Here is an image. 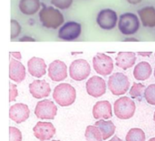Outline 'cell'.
<instances>
[{"mask_svg":"<svg viewBox=\"0 0 155 141\" xmlns=\"http://www.w3.org/2000/svg\"><path fill=\"white\" fill-rule=\"evenodd\" d=\"M124 41H138V39H136V38H132V37H130V38H125L124 39Z\"/></svg>","mask_w":155,"mask_h":141,"instance_id":"obj_36","label":"cell"},{"mask_svg":"<svg viewBox=\"0 0 155 141\" xmlns=\"http://www.w3.org/2000/svg\"><path fill=\"white\" fill-rule=\"evenodd\" d=\"M17 95H18V92H17L16 86L15 84L9 83V101L12 102V101L15 100Z\"/></svg>","mask_w":155,"mask_h":141,"instance_id":"obj_31","label":"cell"},{"mask_svg":"<svg viewBox=\"0 0 155 141\" xmlns=\"http://www.w3.org/2000/svg\"><path fill=\"white\" fill-rule=\"evenodd\" d=\"M82 32V26L79 23L70 21L65 23L59 29L58 37L65 41H73L78 38Z\"/></svg>","mask_w":155,"mask_h":141,"instance_id":"obj_9","label":"cell"},{"mask_svg":"<svg viewBox=\"0 0 155 141\" xmlns=\"http://www.w3.org/2000/svg\"><path fill=\"white\" fill-rule=\"evenodd\" d=\"M138 55L143 56V57H150L152 55V52H139Z\"/></svg>","mask_w":155,"mask_h":141,"instance_id":"obj_34","label":"cell"},{"mask_svg":"<svg viewBox=\"0 0 155 141\" xmlns=\"http://www.w3.org/2000/svg\"><path fill=\"white\" fill-rule=\"evenodd\" d=\"M73 1L74 0H52L51 4L60 9H67L72 5Z\"/></svg>","mask_w":155,"mask_h":141,"instance_id":"obj_29","label":"cell"},{"mask_svg":"<svg viewBox=\"0 0 155 141\" xmlns=\"http://www.w3.org/2000/svg\"><path fill=\"white\" fill-rule=\"evenodd\" d=\"M9 77L11 80L21 83L25 78V66L18 60L10 57L9 62Z\"/></svg>","mask_w":155,"mask_h":141,"instance_id":"obj_16","label":"cell"},{"mask_svg":"<svg viewBox=\"0 0 155 141\" xmlns=\"http://www.w3.org/2000/svg\"><path fill=\"white\" fill-rule=\"evenodd\" d=\"M154 77H155V67H154Z\"/></svg>","mask_w":155,"mask_h":141,"instance_id":"obj_40","label":"cell"},{"mask_svg":"<svg viewBox=\"0 0 155 141\" xmlns=\"http://www.w3.org/2000/svg\"><path fill=\"white\" fill-rule=\"evenodd\" d=\"M152 72H153V69H152L151 65L148 62L142 61L134 67V76L135 79L143 81V80L148 79L151 77Z\"/></svg>","mask_w":155,"mask_h":141,"instance_id":"obj_21","label":"cell"},{"mask_svg":"<svg viewBox=\"0 0 155 141\" xmlns=\"http://www.w3.org/2000/svg\"><path fill=\"white\" fill-rule=\"evenodd\" d=\"M10 56L11 57H14L15 58H17V59H20L22 57L20 52H10Z\"/></svg>","mask_w":155,"mask_h":141,"instance_id":"obj_32","label":"cell"},{"mask_svg":"<svg viewBox=\"0 0 155 141\" xmlns=\"http://www.w3.org/2000/svg\"><path fill=\"white\" fill-rule=\"evenodd\" d=\"M93 116L95 119H109L113 117L112 106L109 101H98L93 108Z\"/></svg>","mask_w":155,"mask_h":141,"instance_id":"obj_17","label":"cell"},{"mask_svg":"<svg viewBox=\"0 0 155 141\" xmlns=\"http://www.w3.org/2000/svg\"><path fill=\"white\" fill-rule=\"evenodd\" d=\"M143 0H127V2L128 3H130V4H132V5H136V4H139V3H141Z\"/></svg>","mask_w":155,"mask_h":141,"instance_id":"obj_35","label":"cell"},{"mask_svg":"<svg viewBox=\"0 0 155 141\" xmlns=\"http://www.w3.org/2000/svg\"><path fill=\"white\" fill-rule=\"evenodd\" d=\"M91 73V67L84 59L74 60L69 67V74L72 79L75 81H82L87 78Z\"/></svg>","mask_w":155,"mask_h":141,"instance_id":"obj_6","label":"cell"},{"mask_svg":"<svg viewBox=\"0 0 155 141\" xmlns=\"http://www.w3.org/2000/svg\"><path fill=\"white\" fill-rule=\"evenodd\" d=\"M109 141H123V140H122L121 139H119L118 137H116V136H115V137H114L111 140H109Z\"/></svg>","mask_w":155,"mask_h":141,"instance_id":"obj_37","label":"cell"},{"mask_svg":"<svg viewBox=\"0 0 155 141\" xmlns=\"http://www.w3.org/2000/svg\"><path fill=\"white\" fill-rule=\"evenodd\" d=\"M9 141H22V133L18 129L9 128Z\"/></svg>","mask_w":155,"mask_h":141,"instance_id":"obj_28","label":"cell"},{"mask_svg":"<svg viewBox=\"0 0 155 141\" xmlns=\"http://www.w3.org/2000/svg\"><path fill=\"white\" fill-rule=\"evenodd\" d=\"M53 98L61 107L71 106L76 98V91L73 86L62 83L56 86L53 92Z\"/></svg>","mask_w":155,"mask_h":141,"instance_id":"obj_1","label":"cell"},{"mask_svg":"<svg viewBox=\"0 0 155 141\" xmlns=\"http://www.w3.org/2000/svg\"><path fill=\"white\" fill-rule=\"evenodd\" d=\"M118 16L115 11L112 9H104L99 12L96 22L98 26L105 30H110L115 27L117 24Z\"/></svg>","mask_w":155,"mask_h":141,"instance_id":"obj_10","label":"cell"},{"mask_svg":"<svg viewBox=\"0 0 155 141\" xmlns=\"http://www.w3.org/2000/svg\"><path fill=\"white\" fill-rule=\"evenodd\" d=\"M19 41H35L34 38H32V37H28V36H24V37H21L20 39H19Z\"/></svg>","mask_w":155,"mask_h":141,"instance_id":"obj_33","label":"cell"},{"mask_svg":"<svg viewBox=\"0 0 155 141\" xmlns=\"http://www.w3.org/2000/svg\"><path fill=\"white\" fill-rule=\"evenodd\" d=\"M101 131L102 135H103V139L104 140H106L108 139L110 137H112L114 132H115V126L114 125V123L111 121V120H104V119H101V120H98L95 125Z\"/></svg>","mask_w":155,"mask_h":141,"instance_id":"obj_23","label":"cell"},{"mask_svg":"<svg viewBox=\"0 0 155 141\" xmlns=\"http://www.w3.org/2000/svg\"><path fill=\"white\" fill-rule=\"evenodd\" d=\"M84 136L87 141H104L103 135L96 126H87Z\"/></svg>","mask_w":155,"mask_h":141,"instance_id":"obj_24","label":"cell"},{"mask_svg":"<svg viewBox=\"0 0 155 141\" xmlns=\"http://www.w3.org/2000/svg\"><path fill=\"white\" fill-rule=\"evenodd\" d=\"M138 15L143 26L147 27L155 26V8L153 6H145L138 11Z\"/></svg>","mask_w":155,"mask_h":141,"instance_id":"obj_20","label":"cell"},{"mask_svg":"<svg viewBox=\"0 0 155 141\" xmlns=\"http://www.w3.org/2000/svg\"><path fill=\"white\" fill-rule=\"evenodd\" d=\"M39 0H20L19 1V9L20 11L27 15H35L40 8Z\"/></svg>","mask_w":155,"mask_h":141,"instance_id":"obj_22","label":"cell"},{"mask_svg":"<svg viewBox=\"0 0 155 141\" xmlns=\"http://www.w3.org/2000/svg\"><path fill=\"white\" fill-rule=\"evenodd\" d=\"M39 18L42 25L47 28L56 29L58 28L64 21V15L58 9L54 8L53 6H43L39 12Z\"/></svg>","mask_w":155,"mask_h":141,"instance_id":"obj_2","label":"cell"},{"mask_svg":"<svg viewBox=\"0 0 155 141\" xmlns=\"http://www.w3.org/2000/svg\"><path fill=\"white\" fill-rule=\"evenodd\" d=\"M153 120H154V122H155V112H154V116H153Z\"/></svg>","mask_w":155,"mask_h":141,"instance_id":"obj_39","label":"cell"},{"mask_svg":"<svg viewBox=\"0 0 155 141\" xmlns=\"http://www.w3.org/2000/svg\"><path fill=\"white\" fill-rule=\"evenodd\" d=\"M48 76L55 82L63 81L67 77V67L61 60L53 61L48 67Z\"/></svg>","mask_w":155,"mask_h":141,"instance_id":"obj_13","label":"cell"},{"mask_svg":"<svg viewBox=\"0 0 155 141\" xmlns=\"http://www.w3.org/2000/svg\"><path fill=\"white\" fill-rule=\"evenodd\" d=\"M93 65L94 70L102 76H108L114 70L113 59L103 53H98L93 58Z\"/></svg>","mask_w":155,"mask_h":141,"instance_id":"obj_7","label":"cell"},{"mask_svg":"<svg viewBox=\"0 0 155 141\" xmlns=\"http://www.w3.org/2000/svg\"><path fill=\"white\" fill-rule=\"evenodd\" d=\"M21 32V26L16 20H11V39L15 38Z\"/></svg>","mask_w":155,"mask_h":141,"instance_id":"obj_30","label":"cell"},{"mask_svg":"<svg viewBox=\"0 0 155 141\" xmlns=\"http://www.w3.org/2000/svg\"><path fill=\"white\" fill-rule=\"evenodd\" d=\"M144 98L150 105L155 106V84H152L146 88L144 92Z\"/></svg>","mask_w":155,"mask_h":141,"instance_id":"obj_27","label":"cell"},{"mask_svg":"<svg viewBox=\"0 0 155 141\" xmlns=\"http://www.w3.org/2000/svg\"><path fill=\"white\" fill-rule=\"evenodd\" d=\"M126 141H145V133L141 129H132L126 135Z\"/></svg>","mask_w":155,"mask_h":141,"instance_id":"obj_25","label":"cell"},{"mask_svg":"<svg viewBox=\"0 0 155 141\" xmlns=\"http://www.w3.org/2000/svg\"><path fill=\"white\" fill-rule=\"evenodd\" d=\"M135 103L128 97H122L114 102V114L120 119H129L135 112Z\"/></svg>","mask_w":155,"mask_h":141,"instance_id":"obj_5","label":"cell"},{"mask_svg":"<svg viewBox=\"0 0 155 141\" xmlns=\"http://www.w3.org/2000/svg\"><path fill=\"white\" fill-rule=\"evenodd\" d=\"M30 115L29 108L25 104L17 103L11 106L9 109V118L17 124L27 120Z\"/></svg>","mask_w":155,"mask_h":141,"instance_id":"obj_14","label":"cell"},{"mask_svg":"<svg viewBox=\"0 0 155 141\" xmlns=\"http://www.w3.org/2000/svg\"><path fill=\"white\" fill-rule=\"evenodd\" d=\"M52 141H59V140H52Z\"/></svg>","mask_w":155,"mask_h":141,"instance_id":"obj_41","label":"cell"},{"mask_svg":"<svg viewBox=\"0 0 155 141\" xmlns=\"http://www.w3.org/2000/svg\"><path fill=\"white\" fill-rule=\"evenodd\" d=\"M109 90L115 96H122L125 94L130 88V81L123 73L117 72L113 74L108 80Z\"/></svg>","mask_w":155,"mask_h":141,"instance_id":"obj_3","label":"cell"},{"mask_svg":"<svg viewBox=\"0 0 155 141\" xmlns=\"http://www.w3.org/2000/svg\"><path fill=\"white\" fill-rule=\"evenodd\" d=\"M119 30L125 36L135 34L140 27L138 16L134 13H125L121 15L118 22Z\"/></svg>","mask_w":155,"mask_h":141,"instance_id":"obj_4","label":"cell"},{"mask_svg":"<svg viewBox=\"0 0 155 141\" xmlns=\"http://www.w3.org/2000/svg\"><path fill=\"white\" fill-rule=\"evenodd\" d=\"M57 113V107L49 99L39 101L35 108V114L40 119H54Z\"/></svg>","mask_w":155,"mask_h":141,"instance_id":"obj_8","label":"cell"},{"mask_svg":"<svg viewBox=\"0 0 155 141\" xmlns=\"http://www.w3.org/2000/svg\"><path fill=\"white\" fill-rule=\"evenodd\" d=\"M29 91L35 98H44L51 92L50 85L45 80H35L29 85Z\"/></svg>","mask_w":155,"mask_h":141,"instance_id":"obj_15","label":"cell"},{"mask_svg":"<svg viewBox=\"0 0 155 141\" xmlns=\"http://www.w3.org/2000/svg\"><path fill=\"white\" fill-rule=\"evenodd\" d=\"M86 91L94 98H100L105 94L106 84L105 81L97 76H94L89 78L86 82Z\"/></svg>","mask_w":155,"mask_h":141,"instance_id":"obj_11","label":"cell"},{"mask_svg":"<svg viewBox=\"0 0 155 141\" xmlns=\"http://www.w3.org/2000/svg\"><path fill=\"white\" fill-rule=\"evenodd\" d=\"M28 72L31 76L35 77H42L46 73V64L43 58L32 57L27 62Z\"/></svg>","mask_w":155,"mask_h":141,"instance_id":"obj_18","label":"cell"},{"mask_svg":"<svg viewBox=\"0 0 155 141\" xmlns=\"http://www.w3.org/2000/svg\"><path fill=\"white\" fill-rule=\"evenodd\" d=\"M148 141H155V138H153V139H151L150 140H148Z\"/></svg>","mask_w":155,"mask_h":141,"instance_id":"obj_38","label":"cell"},{"mask_svg":"<svg viewBox=\"0 0 155 141\" xmlns=\"http://www.w3.org/2000/svg\"><path fill=\"white\" fill-rule=\"evenodd\" d=\"M115 61L118 67L124 70H127L135 64L136 55L134 52H119Z\"/></svg>","mask_w":155,"mask_h":141,"instance_id":"obj_19","label":"cell"},{"mask_svg":"<svg viewBox=\"0 0 155 141\" xmlns=\"http://www.w3.org/2000/svg\"><path fill=\"white\" fill-rule=\"evenodd\" d=\"M145 86L141 83H134L133 87L131 88L130 90V96L133 98H136L141 100L143 95H144L145 92Z\"/></svg>","mask_w":155,"mask_h":141,"instance_id":"obj_26","label":"cell"},{"mask_svg":"<svg viewBox=\"0 0 155 141\" xmlns=\"http://www.w3.org/2000/svg\"><path fill=\"white\" fill-rule=\"evenodd\" d=\"M35 137L40 141L50 140L55 134V128L50 122H37L33 129Z\"/></svg>","mask_w":155,"mask_h":141,"instance_id":"obj_12","label":"cell"}]
</instances>
